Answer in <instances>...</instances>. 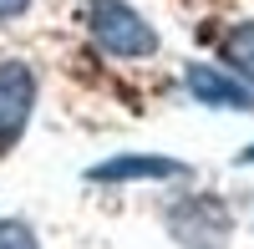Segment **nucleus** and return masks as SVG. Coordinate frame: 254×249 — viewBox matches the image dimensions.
<instances>
[{
  "instance_id": "f257e3e1",
  "label": "nucleus",
  "mask_w": 254,
  "mask_h": 249,
  "mask_svg": "<svg viewBox=\"0 0 254 249\" xmlns=\"http://www.w3.org/2000/svg\"><path fill=\"white\" fill-rule=\"evenodd\" d=\"M87 31H92L97 46L107 51V56H117V61H142V56H153V51L163 46L158 31L147 26L127 0H92Z\"/></svg>"
},
{
  "instance_id": "f03ea898",
  "label": "nucleus",
  "mask_w": 254,
  "mask_h": 249,
  "mask_svg": "<svg viewBox=\"0 0 254 249\" xmlns=\"http://www.w3.org/2000/svg\"><path fill=\"white\" fill-rule=\"evenodd\" d=\"M229 229H234V214H229L224 198H214V193L178 198L173 209H168V234L183 249H224Z\"/></svg>"
},
{
  "instance_id": "7ed1b4c3",
  "label": "nucleus",
  "mask_w": 254,
  "mask_h": 249,
  "mask_svg": "<svg viewBox=\"0 0 254 249\" xmlns=\"http://www.w3.org/2000/svg\"><path fill=\"white\" fill-rule=\"evenodd\" d=\"M36 112V71L26 61H0V153L26 132Z\"/></svg>"
},
{
  "instance_id": "20e7f679",
  "label": "nucleus",
  "mask_w": 254,
  "mask_h": 249,
  "mask_svg": "<svg viewBox=\"0 0 254 249\" xmlns=\"http://www.w3.org/2000/svg\"><path fill=\"white\" fill-rule=\"evenodd\" d=\"M183 87H188L193 102H203V107H224V112H249L254 107V92L229 66H198L193 61V66L183 71Z\"/></svg>"
},
{
  "instance_id": "39448f33",
  "label": "nucleus",
  "mask_w": 254,
  "mask_h": 249,
  "mask_svg": "<svg viewBox=\"0 0 254 249\" xmlns=\"http://www.w3.org/2000/svg\"><path fill=\"white\" fill-rule=\"evenodd\" d=\"M188 168L178 158H158V153H127V158H107L87 168V183H163V178H183Z\"/></svg>"
},
{
  "instance_id": "423d86ee",
  "label": "nucleus",
  "mask_w": 254,
  "mask_h": 249,
  "mask_svg": "<svg viewBox=\"0 0 254 249\" xmlns=\"http://www.w3.org/2000/svg\"><path fill=\"white\" fill-rule=\"evenodd\" d=\"M224 66L234 71L244 87L254 92V20H239V26H229V36H224Z\"/></svg>"
},
{
  "instance_id": "0eeeda50",
  "label": "nucleus",
  "mask_w": 254,
  "mask_h": 249,
  "mask_svg": "<svg viewBox=\"0 0 254 249\" xmlns=\"http://www.w3.org/2000/svg\"><path fill=\"white\" fill-rule=\"evenodd\" d=\"M0 249H41V239L26 219H0Z\"/></svg>"
},
{
  "instance_id": "6e6552de",
  "label": "nucleus",
  "mask_w": 254,
  "mask_h": 249,
  "mask_svg": "<svg viewBox=\"0 0 254 249\" xmlns=\"http://www.w3.org/2000/svg\"><path fill=\"white\" fill-rule=\"evenodd\" d=\"M26 5H31V0H0V20H15Z\"/></svg>"
},
{
  "instance_id": "1a4fd4ad",
  "label": "nucleus",
  "mask_w": 254,
  "mask_h": 249,
  "mask_svg": "<svg viewBox=\"0 0 254 249\" xmlns=\"http://www.w3.org/2000/svg\"><path fill=\"white\" fill-rule=\"evenodd\" d=\"M239 163H254V148H244V153H239Z\"/></svg>"
}]
</instances>
